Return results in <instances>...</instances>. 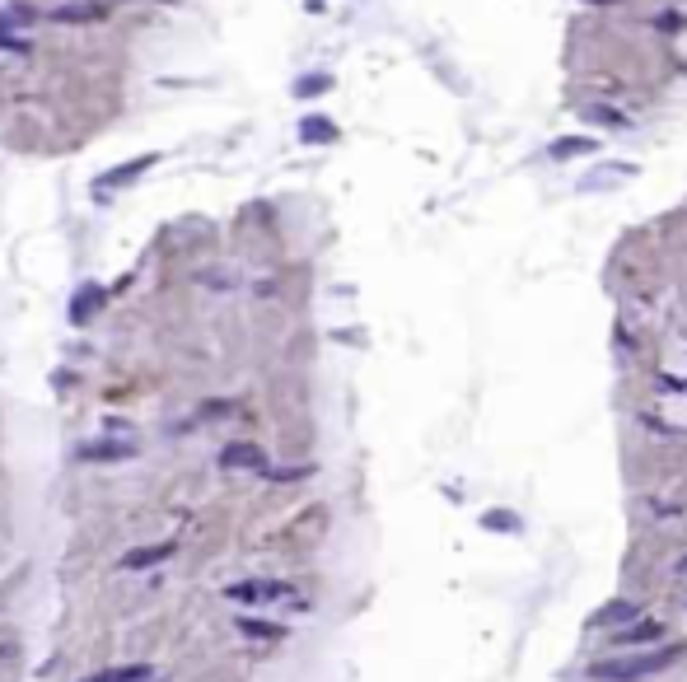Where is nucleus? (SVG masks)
Segmentation results:
<instances>
[{"label":"nucleus","mask_w":687,"mask_h":682,"mask_svg":"<svg viewBox=\"0 0 687 682\" xmlns=\"http://www.w3.org/2000/svg\"><path fill=\"white\" fill-rule=\"evenodd\" d=\"M678 645H664V649H641V654H613V659H598L589 664V677L594 682H636V677H654L664 673L673 659H678Z\"/></svg>","instance_id":"obj_1"},{"label":"nucleus","mask_w":687,"mask_h":682,"mask_svg":"<svg viewBox=\"0 0 687 682\" xmlns=\"http://www.w3.org/2000/svg\"><path fill=\"white\" fill-rule=\"evenodd\" d=\"M230 603H243V608H258V603H281V598H299L295 584L286 580H239L225 589Z\"/></svg>","instance_id":"obj_2"},{"label":"nucleus","mask_w":687,"mask_h":682,"mask_svg":"<svg viewBox=\"0 0 687 682\" xmlns=\"http://www.w3.org/2000/svg\"><path fill=\"white\" fill-rule=\"evenodd\" d=\"M220 468L225 472H267V453L258 444H230L220 453Z\"/></svg>","instance_id":"obj_3"},{"label":"nucleus","mask_w":687,"mask_h":682,"mask_svg":"<svg viewBox=\"0 0 687 682\" xmlns=\"http://www.w3.org/2000/svg\"><path fill=\"white\" fill-rule=\"evenodd\" d=\"M659 636H664V626H659V621H631V626H622L613 640L617 645H654Z\"/></svg>","instance_id":"obj_4"},{"label":"nucleus","mask_w":687,"mask_h":682,"mask_svg":"<svg viewBox=\"0 0 687 682\" xmlns=\"http://www.w3.org/2000/svg\"><path fill=\"white\" fill-rule=\"evenodd\" d=\"M164 556H174V542H155V547H136V552H127V556H122V565H127V570H146V565H159Z\"/></svg>","instance_id":"obj_5"},{"label":"nucleus","mask_w":687,"mask_h":682,"mask_svg":"<svg viewBox=\"0 0 687 682\" xmlns=\"http://www.w3.org/2000/svg\"><path fill=\"white\" fill-rule=\"evenodd\" d=\"M150 163H155V154H146V159H131V163H122V169L103 173V178H99V192H103V187H122V182H131V178H141V173L150 169Z\"/></svg>","instance_id":"obj_6"},{"label":"nucleus","mask_w":687,"mask_h":682,"mask_svg":"<svg viewBox=\"0 0 687 682\" xmlns=\"http://www.w3.org/2000/svg\"><path fill=\"white\" fill-rule=\"evenodd\" d=\"M239 631H243V636H258V640H281V636H286L277 621H253V617H243Z\"/></svg>","instance_id":"obj_7"},{"label":"nucleus","mask_w":687,"mask_h":682,"mask_svg":"<svg viewBox=\"0 0 687 682\" xmlns=\"http://www.w3.org/2000/svg\"><path fill=\"white\" fill-rule=\"evenodd\" d=\"M482 524H486L491 533H519V519H514L510 509H486V514H482Z\"/></svg>","instance_id":"obj_8"},{"label":"nucleus","mask_w":687,"mask_h":682,"mask_svg":"<svg viewBox=\"0 0 687 682\" xmlns=\"http://www.w3.org/2000/svg\"><path fill=\"white\" fill-rule=\"evenodd\" d=\"M103 10L99 5H61V10H52V19H61V23H85V19H99Z\"/></svg>","instance_id":"obj_9"},{"label":"nucleus","mask_w":687,"mask_h":682,"mask_svg":"<svg viewBox=\"0 0 687 682\" xmlns=\"http://www.w3.org/2000/svg\"><path fill=\"white\" fill-rule=\"evenodd\" d=\"M99 294H103L99 285H85V290H80V294H75V309H71V318H75V322H85V318H89V309L99 304Z\"/></svg>","instance_id":"obj_10"},{"label":"nucleus","mask_w":687,"mask_h":682,"mask_svg":"<svg viewBox=\"0 0 687 682\" xmlns=\"http://www.w3.org/2000/svg\"><path fill=\"white\" fill-rule=\"evenodd\" d=\"M80 453H85V458H131V444H103V440H94Z\"/></svg>","instance_id":"obj_11"},{"label":"nucleus","mask_w":687,"mask_h":682,"mask_svg":"<svg viewBox=\"0 0 687 682\" xmlns=\"http://www.w3.org/2000/svg\"><path fill=\"white\" fill-rule=\"evenodd\" d=\"M299 135H305V141H333V122H327V117H309Z\"/></svg>","instance_id":"obj_12"},{"label":"nucleus","mask_w":687,"mask_h":682,"mask_svg":"<svg viewBox=\"0 0 687 682\" xmlns=\"http://www.w3.org/2000/svg\"><path fill=\"white\" fill-rule=\"evenodd\" d=\"M626 617H631V608H622V603H617V608H603L589 626H617V621H626Z\"/></svg>","instance_id":"obj_13"},{"label":"nucleus","mask_w":687,"mask_h":682,"mask_svg":"<svg viewBox=\"0 0 687 682\" xmlns=\"http://www.w3.org/2000/svg\"><path fill=\"white\" fill-rule=\"evenodd\" d=\"M585 150H594V141H557V145H552L557 159H566V154H585Z\"/></svg>","instance_id":"obj_14"},{"label":"nucleus","mask_w":687,"mask_h":682,"mask_svg":"<svg viewBox=\"0 0 687 682\" xmlns=\"http://www.w3.org/2000/svg\"><path fill=\"white\" fill-rule=\"evenodd\" d=\"M323 89H327V79H323V75H314V79H299V89H295V94H323Z\"/></svg>","instance_id":"obj_15"},{"label":"nucleus","mask_w":687,"mask_h":682,"mask_svg":"<svg viewBox=\"0 0 687 682\" xmlns=\"http://www.w3.org/2000/svg\"><path fill=\"white\" fill-rule=\"evenodd\" d=\"M94 682H99V677H94Z\"/></svg>","instance_id":"obj_16"}]
</instances>
